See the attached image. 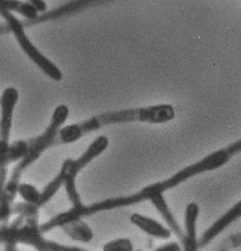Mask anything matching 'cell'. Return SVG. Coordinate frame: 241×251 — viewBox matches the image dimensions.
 Masks as SVG:
<instances>
[{
  "instance_id": "obj_1",
  "label": "cell",
  "mask_w": 241,
  "mask_h": 251,
  "mask_svg": "<svg viewBox=\"0 0 241 251\" xmlns=\"http://www.w3.org/2000/svg\"><path fill=\"white\" fill-rule=\"evenodd\" d=\"M69 116V109L65 104H60L55 109L52 115L51 121L46 131L34 138L28 140L29 150L27 156L20 160L14 168L12 176L5 183L3 192L11 198H15L18 194V188L20 185V179L26 169H27L32 163L38 159L41 154L50 147L57 146L56 137L57 131L61 128L62 125L66 122Z\"/></svg>"
},
{
  "instance_id": "obj_2",
  "label": "cell",
  "mask_w": 241,
  "mask_h": 251,
  "mask_svg": "<svg viewBox=\"0 0 241 251\" xmlns=\"http://www.w3.org/2000/svg\"><path fill=\"white\" fill-rule=\"evenodd\" d=\"M241 151V140L237 141L236 143L230 145L228 148L223 149L217 151L204 159L197 162L195 164L186 168L181 172L176 173L168 180L161 182V183H155L145 187L140 192L137 194L127 197V201L130 204H134L139 201L150 200L152 196L156 194H162L164 191L171 189L172 187L176 186L182 182L186 181L187 179L194 176L196 174L202 173V172H210L217 170L219 167L226 164L230 159L232 154H235Z\"/></svg>"
},
{
  "instance_id": "obj_3",
  "label": "cell",
  "mask_w": 241,
  "mask_h": 251,
  "mask_svg": "<svg viewBox=\"0 0 241 251\" xmlns=\"http://www.w3.org/2000/svg\"><path fill=\"white\" fill-rule=\"evenodd\" d=\"M108 146V139L106 137H98L86 151L78 159H66L61 166L57 177L65 187L66 193L73 205L81 203L80 196L76 188V177L83 168H85L92 159L100 155Z\"/></svg>"
},
{
  "instance_id": "obj_4",
  "label": "cell",
  "mask_w": 241,
  "mask_h": 251,
  "mask_svg": "<svg viewBox=\"0 0 241 251\" xmlns=\"http://www.w3.org/2000/svg\"><path fill=\"white\" fill-rule=\"evenodd\" d=\"M0 15L7 21V25L17 39V42L27 56L29 57L35 64L41 69L51 79L60 81L62 79V74L57 66L45 57L36 46L29 41L28 37L24 31L23 24L12 12L5 10H0Z\"/></svg>"
},
{
  "instance_id": "obj_5",
  "label": "cell",
  "mask_w": 241,
  "mask_h": 251,
  "mask_svg": "<svg viewBox=\"0 0 241 251\" xmlns=\"http://www.w3.org/2000/svg\"><path fill=\"white\" fill-rule=\"evenodd\" d=\"M13 243L15 246L17 244L31 246L38 251H88L44 238L38 225V219L25 220V224L17 228Z\"/></svg>"
},
{
  "instance_id": "obj_6",
  "label": "cell",
  "mask_w": 241,
  "mask_h": 251,
  "mask_svg": "<svg viewBox=\"0 0 241 251\" xmlns=\"http://www.w3.org/2000/svg\"><path fill=\"white\" fill-rule=\"evenodd\" d=\"M19 93L14 88H7L1 96V120H0V139H10L12 126V115L15 104L18 101Z\"/></svg>"
},
{
  "instance_id": "obj_7",
  "label": "cell",
  "mask_w": 241,
  "mask_h": 251,
  "mask_svg": "<svg viewBox=\"0 0 241 251\" xmlns=\"http://www.w3.org/2000/svg\"><path fill=\"white\" fill-rule=\"evenodd\" d=\"M241 217V201L236 205L233 206L223 216L218 218V220L213 223L207 231L204 233L203 237L200 239V247H205L210 243L215 237H217L220 232L232 224L235 220Z\"/></svg>"
},
{
  "instance_id": "obj_8",
  "label": "cell",
  "mask_w": 241,
  "mask_h": 251,
  "mask_svg": "<svg viewBox=\"0 0 241 251\" xmlns=\"http://www.w3.org/2000/svg\"><path fill=\"white\" fill-rule=\"evenodd\" d=\"M199 215V207L196 203H189L186 209L185 223H186V233L183 236L184 249L182 251H197L199 243L197 241L196 233V223Z\"/></svg>"
},
{
  "instance_id": "obj_9",
  "label": "cell",
  "mask_w": 241,
  "mask_h": 251,
  "mask_svg": "<svg viewBox=\"0 0 241 251\" xmlns=\"http://www.w3.org/2000/svg\"><path fill=\"white\" fill-rule=\"evenodd\" d=\"M130 220L139 229L153 237L160 239H169L171 237L172 231L170 229L165 228L157 220H154L150 217H144L139 214H134L130 217Z\"/></svg>"
},
{
  "instance_id": "obj_10",
  "label": "cell",
  "mask_w": 241,
  "mask_h": 251,
  "mask_svg": "<svg viewBox=\"0 0 241 251\" xmlns=\"http://www.w3.org/2000/svg\"><path fill=\"white\" fill-rule=\"evenodd\" d=\"M29 150L28 140H17L10 144L8 150L0 155V169H7L9 165L24 159Z\"/></svg>"
},
{
  "instance_id": "obj_11",
  "label": "cell",
  "mask_w": 241,
  "mask_h": 251,
  "mask_svg": "<svg viewBox=\"0 0 241 251\" xmlns=\"http://www.w3.org/2000/svg\"><path fill=\"white\" fill-rule=\"evenodd\" d=\"M90 1H80V2H72L69 4H66L60 8H58L55 11H51V12H46L42 15H39L34 20H26L22 21L23 26L26 25H35V24L42 23L46 20H50V19H54L57 18L59 16L65 15L70 12H75V11H80L82 8H84L85 6L90 5Z\"/></svg>"
},
{
  "instance_id": "obj_12",
  "label": "cell",
  "mask_w": 241,
  "mask_h": 251,
  "mask_svg": "<svg viewBox=\"0 0 241 251\" xmlns=\"http://www.w3.org/2000/svg\"><path fill=\"white\" fill-rule=\"evenodd\" d=\"M150 201L153 202V204L156 206V208L159 210V212L161 213V216L165 219V221L168 223L169 227L171 228V230H172L176 235H178L180 238H183L184 234L181 230L180 227L178 226L177 222L175 221L174 217L172 216L169 206L167 205L164 198L162 194H156L152 196L150 198Z\"/></svg>"
},
{
  "instance_id": "obj_13",
  "label": "cell",
  "mask_w": 241,
  "mask_h": 251,
  "mask_svg": "<svg viewBox=\"0 0 241 251\" xmlns=\"http://www.w3.org/2000/svg\"><path fill=\"white\" fill-rule=\"evenodd\" d=\"M88 134L83 123L78 125L64 126L57 131L56 143L57 145L70 144L78 141L84 135Z\"/></svg>"
},
{
  "instance_id": "obj_14",
  "label": "cell",
  "mask_w": 241,
  "mask_h": 251,
  "mask_svg": "<svg viewBox=\"0 0 241 251\" xmlns=\"http://www.w3.org/2000/svg\"><path fill=\"white\" fill-rule=\"evenodd\" d=\"M62 228L72 239L79 241V242L88 243L92 241L93 238L92 228L82 220L72 222L68 225L62 227Z\"/></svg>"
},
{
  "instance_id": "obj_15",
  "label": "cell",
  "mask_w": 241,
  "mask_h": 251,
  "mask_svg": "<svg viewBox=\"0 0 241 251\" xmlns=\"http://www.w3.org/2000/svg\"><path fill=\"white\" fill-rule=\"evenodd\" d=\"M18 194L23 199L24 202L33 204L39 207L41 192L30 183H20L18 188Z\"/></svg>"
},
{
  "instance_id": "obj_16",
  "label": "cell",
  "mask_w": 241,
  "mask_h": 251,
  "mask_svg": "<svg viewBox=\"0 0 241 251\" xmlns=\"http://www.w3.org/2000/svg\"><path fill=\"white\" fill-rule=\"evenodd\" d=\"M13 214L24 217V219L38 218L39 217V207L27 202H19L13 204Z\"/></svg>"
},
{
  "instance_id": "obj_17",
  "label": "cell",
  "mask_w": 241,
  "mask_h": 251,
  "mask_svg": "<svg viewBox=\"0 0 241 251\" xmlns=\"http://www.w3.org/2000/svg\"><path fill=\"white\" fill-rule=\"evenodd\" d=\"M103 251H134V247L130 240L119 238L106 244Z\"/></svg>"
},
{
  "instance_id": "obj_18",
  "label": "cell",
  "mask_w": 241,
  "mask_h": 251,
  "mask_svg": "<svg viewBox=\"0 0 241 251\" xmlns=\"http://www.w3.org/2000/svg\"><path fill=\"white\" fill-rule=\"evenodd\" d=\"M17 12L23 15L27 20H34L39 16L38 12L30 2H20Z\"/></svg>"
},
{
  "instance_id": "obj_19",
  "label": "cell",
  "mask_w": 241,
  "mask_h": 251,
  "mask_svg": "<svg viewBox=\"0 0 241 251\" xmlns=\"http://www.w3.org/2000/svg\"><path fill=\"white\" fill-rule=\"evenodd\" d=\"M13 215V205L6 206L0 204V223L7 222Z\"/></svg>"
},
{
  "instance_id": "obj_20",
  "label": "cell",
  "mask_w": 241,
  "mask_h": 251,
  "mask_svg": "<svg viewBox=\"0 0 241 251\" xmlns=\"http://www.w3.org/2000/svg\"><path fill=\"white\" fill-rule=\"evenodd\" d=\"M20 5L19 1H3L0 0V10H5V11H15L17 12L18 7Z\"/></svg>"
},
{
  "instance_id": "obj_21",
  "label": "cell",
  "mask_w": 241,
  "mask_h": 251,
  "mask_svg": "<svg viewBox=\"0 0 241 251\" xmlns=\"http://www.w3.org/2000/svg\"><path fill=\"white\" fill-rule=\"evenodd\" d=\"M154 251H182V248L175 242L167 243L163 246L159 247L157 250Z\"/></svg>"
},
{
  "instance_id": "obj_22",
  "label": "cell",
  "mask_w": 241,
  "mask_h": 251,
  "mask_svg": "<svg viewBox=\"0 0 241 251\" xmlns=\"http://www.w3.org/2000/svg\"><path fill=\"white\" fill-rule=\"evenodd\" d=\"M30 3L33 5L36 11L38 12H45L47 9V5L44 1H41V0H33V1H30Z\"/></svg>"
},
{
  "instance_id": "obj_23",
  "label": "cell",
  "mask_w": 241,
  "mask_h": 251,
  "mask_svg": "<svg viewBox=\"0 0 241 251\" xmlns=\"http://www.w3.org/2000/svg\"><path fill=\"white\" fill-rule=\"evenodd\" d=\"M7 174H8L7 169H0V196H1L2 190H3V188L5 186V183H6Z\"/></svg>"
},
{
  "instance_id": "obj_24",
  "label": "cell",
  "mask_w": 241,
  "mask_h": 251,
  "mask_svg": "<svg viewBox=\"0 0 241 251\" xmlns=\"http://www.w3.org/2000/svg\"><path fill=\"white\" fill-rule=\"evenodd\" d=\"M7 32H11L10 28L8 27V25H4V26H0V34L2 33H7Z\"/></svg>"
},
{
  "instance_id": "obj_25",
  "label": "cell",
  "mask_w": 241,
  "mask_h": 251,
  "mask_svg": "<svg viewBox=\"0 0 241 251\" xmlns=\"http://www.w3.org/2000/svg\"><path fill=\"white\" fill-rule=\"evenodd\" d=\"M5 251H18L16 250L15 246H6L5 247Z\"/></svg>"
},
{
  "instance_id": "obj_26",
  "label": "cell",
  "mask_w": 241,
  "mask_h": 251,
  "mask_svg": "<svg viewBox=\"0 0 241 251\" xmlns=\"http://www.w3.org/2000/svg\"><path fill=\"white\" fill-rule=\"evenodd\" d=\"M0 102H1V97H0Z\"/></svg>"
}]
</instances>
